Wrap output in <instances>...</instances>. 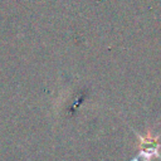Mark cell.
<instances>
[{
    "mask_svg": "<svg viewBox=\"0 0 161 161\" xmlns=\"http://www.w3.org/2000/svg\"><path fill=\"white\" fill-rule=\"evenodd\" d=\"M157 140H158L157 136L150 132L140 137V155L141 157H143L145 161H150L152 157L158 156L160 143Z\"/></svg>",
    "mask_w": 161,
    "mask_h": 161,
    "instance_id": "1",
    "label": "cell"
}]
</instances>
